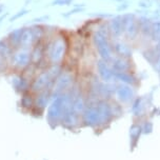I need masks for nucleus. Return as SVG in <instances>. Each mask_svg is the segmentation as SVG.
<instances>
[{
	"label": "nucleus",
	"mask_w": 160,
	"mask_h": 160,
	"mask_svg": "<svg viewBox=\"0 0 160 160\" xmlns=\"http://www.w3.org/2000/svg\"><path fill=\"white\" fill-rule=\"evenodd\" d=\"M112 48L114 56L122 57V58L131 59L133 55L132 47L130 45L128 41L122 39H112Z\"/></svg>",
	"instance_id": "nucleus-13"
},
{
	"label": "nucleus",
	"mask_w": 160,
	"mask_h": 160,
	"mask_svg": "<svg viewBox=\"0 0 160 160\" xmlns=\"http://www.w3.org/2000/svg\"><path fill=\"white\" fill-rule=\"evenodd\" d=\"M30 13V10L28 8H21V10H19L18 12H16V13H14V15L11 17L10 20L8 21L11 22V23H13V22H15L17 21V20H19V19H21L22 17H24L25 15H28V14Z\"/></svg>",
	"instance_id": "nucleus-24"
},
{
	"label": "nucleus",
	"mask_w": 160,
	"mask_h": 160,
	"mask_svg": "<svg viewBox=\"0 0 160 160\" xmlns=\"http://www.w3.org/2000/svg\"><path fill=\"white\" fill-rule=\"evenodd\" d=\"M71 94L70 92L62 93L54 97L47 108V120L52 127L62 123L71 111Z\"/></svg>",
	"instance_id": "nucleus-2"
},
{
	"label": "nucleus",
	"mask_w": 160,
	"mask_h": 160,
	"mask_svg": "<svg viewBox=\"0 0 160 160\" xmlns=\"http://www.w3.org/2000/svg\"><path fill=\"white\" fill-rule=\"evenodd\" d=\"M76 83V75L75 72L71 68H67L64 65L63 71L56 79L55 84L52 90V99L54 97L60 95L70 91L74 84Z\"/></svg>",
	"instance_id": "nucleus-4"
},
{
	"label": "nucleus",
	"mask_w": 160,
	"mask_h": 160,
	"mask_svg": "<svg viewBox=\"0 0 160 160\" xmlns=\"http://www.w3.org/2000/svg\"><path fill=\"white\" fill-rule=\"evenodd\" d=\"M137 5L140 10L148 11L152 10L155 7V0H138L137 1Z\"/></svg>",
	"instance_id": "nucleus-23"
},
{
	"label": "nucleus",
	"mask_w": 160,
	"mask_h": 160,
	"mask_svg": "<svg viewBox=\"0 0 160 160\" xmlns=\"http://www.w3.org/2000/svg\"><path fill=\"white\" fill-rule=\"evenodd\" d=\"M92 43L99 58L110 63L114 58V53L112 48V39L108 31L107 21L103 22V24L98 27L97 30L93 32Z\"/></svg>",
	"instance_id": "nucleus-3"
},
{
	"label": "nucleus",
	"mask_w": 160,
	"mask_h": 160,
	"mask_svg": "<svg viewBox=\"0 0 160 160\" xmlns=\"http://www.w3.org/2000/svg\"><path fill=\"white\" fill-rule=\"evenodd\" d=\"M95 67L98 78L102 82H105V83H114L115 82V73H114L108 62H105L104 60L98 58L96 60Z\"/></svg>",
	"instance_id": "nucleus-8"
},
{
	"label": "nucleus",
	"mask_w": 160,
	"mask_h": 160,
	"mask_svg": "<svg viewBox=\"0 0 160 160\" xmlns=\"http://www.w3.org/2000/svg\"><path fill=\"white\" fill-rule=\"evenodd\" d=\"M28 1H30V2H31V0H25V3H27V4H28Z\"/></svg>",
	"instance_id": "nucleus-33"
},
{
	"label": "nucleus",
	"mask_w": 160,
	"mask_h": 160,
	"mask_svg": "<svg viewBox=\"0 0 160 160\" xmlns=\"http://www.w3.org/2000/svg\"><path fill=\"white\" fill-rule=\"evenodd\" d=\"M155 7H156V10L160 13V2L156 1V0H155Z\"/></svg>",
	"instance_id": "nucleus-31"
},
{
	"label": "nucleus",
	"mask_w": 160,
	"mask_h": 160,
	"mask_svg": "<svg viewBox=\"0 0 160 160\" xmlns=\"http://www.w3.org/2000/svg\"><path fill=\"white\" fill-rule=\"evenodd\" d=\"M130 8V4H128V1H124L123 2H121V3H119L118 4V7H117V12H124V11H127L128 8Z\"/></svg>",
	"instance_id": "nucleus-28"
},
{
	"label": "nucleus",
	"mask_w": 160,
	"mask_h": 160,
	"mask_svg": "<svg viewBox=\"0 0 160 160\" xmlns=\"http://www.w3.org/2000/svg\"><path fill=\"white\" fill-rule=\"evenodd\" d=\"M14 51L15 50L11 47V44L8 42L5 37L0 39V58L8 62V65H10V59L13 56Z\"/></svg>",
	"instance_id": "nucleus-19"
},
{
	"label": "nucleus",
	"mask_w": 160,
	"mask_h": 160,
	"mask_svg": "<svg viewBox=\"0 0 160 160\" xmlns=\"http://www.w3.org/2000/svg\"><path fill=\"white\" fill-rule=\"evenodd\" d=\"M114 95L120 103H130L135 99V91L132 85L124 83H117Z\"/></svg>",
	"instance_id": "nucleus-9"
},
{
	"label": "nucleus",
	"mask_w": 160,
	"mask_h": 160,
	"mask_svg": "<svg viewBox=\"0 0 160 160\" xmlns=\"http://www.w3.org/2000/svg\"><path fill=\"white\" fill-rule=\"evenodd\" d=\"M111 68L115 73H127L132 70V61L128 58L114 56L112 61L110 62Z\"/></svg>",
	"instance_id": "nucleus-15"
},
{
	"label": "nucleus",
	"mask_w": 160,
	"mask_h": 160,
	"mask_svg": "<svg viewBox=\"0 0 160 160\" xmlns=\"http://www.w3.org/2000/svg\"><path fill=\"white\" fill-rule=\"evenodd\" d=\"M36 43H37L36 37L32 28V25H30V27H23V32H22V35H21V44H20V48H30L31 50Z\"/></svg>",
	"instance_id": "nucleus-16"
},
{
	"label": "nucleus",
	"mask_w": 160,
	"mask_h": 160,
	"mask_svg": "<svg viewBox=\"0 0 160 160\" xmlns=\"http://www.w3.org/2000/svg\"><path fill=\"white\" fill-rule=\"evenodd\" d=\"M22 32H23V27L16 28H14V30L10 31L8 35L5 36V39L8 40V42L11 44V47H12L14 50H17V48H20Z\"/></svg>",
	"instance_id": "nucleus-18"
},
{
	"label": "nucleus",
	"mask_w": 160,
	"mask_h": 160,
	"mask_svg": "<svg viewBox=\"0 0 160 160\" xmlns=\"http://www.w3.org/2000/svg\"><path fill=\"white\" fill-rule=\"evenodd\" d=\"M97 110H98V125L108 123L114 115V108L108 102V100H99L97 102Z\"/></svg>",
	"instance_id": "nucleus-12"
},
{
	"label": "nucleus",
	"mask_w": 160,
	"mask_h": 160,
	"mask_svg": "<svg viewBox=\"0 0 160 160\" xmlns=\"http://www.w3.org/2000/svg\"><path fill=\"white\" fill-rule=\"evenodd\" d=\"M141 98H136L133 100V105H132V112L135 116L141 115L142 111H143V103H142Z\"/></svg>",
	"instance_id": "nucleus-22"
},
{
	"label": "nucleus",
	"mask_w": 160,
	"mask_h": 160,
	"mask_svg": "<svg viewBox=\"0 0 160 160\" xmlns=\"http://www.w3.org/2000/svg\"><path fill=\"white\" fill-rule=\"evenodd\" d=\"M73 0H54L51 3V5H59V7H63V5H71Z\"/></svg>",
	"instance_id": "nucleus-27"
},
{
	"label": "nucleus",
	"mask_w": 160,
	"mask_h": 160,
	"mask_svg": "<svg viewBox=\"0 0 160 160\" xmlns=\"http://www.w3.org/2000/svg\"><path fill=\"white\" fill-rule=\"evenodd\" d=\"M35 103V95L32 92H27L21 94L19 98V107L24 112L32 113Z\"/></svg>",
	"instance_id": "nucleus-17"
},
{
	"label": "nucleus",
	"mask_w": 160,
	"mask_h": 160,
	"mask_svg": "<svg viewBox=\"0 0 160 160\" xmlns=\"http://www.w3.org/2000/svg\"><path fill=\"white\" fill-rule=\"evenodd\" d=\"M32 64L30 48H19L14 51L10 59V70L14 73H21Z\"/></svg>",
	"instance_id": "nucleus-5"
},
{
	"label": "nucleus",
	"mask_w": 160,
	"mask_h": 160,
	"mask_svg": "<svg viewBox=\"0 0 160 160\" xmlns=\"http://www.w3.org/2000/svg\"><path fill=\"white\" fill-rule=\"evenodd\" d=\"M4 13H7V4L0 3V16L3 15Z\"/></svg>",
	"instance_id": "nucleus-29"
},
{
	"label": "nucleus",
	"mask_w": 160,
	"mask_h": 160,
	"mask_svg": "<svg viewBox=\"0 0 160 160\" xmlns=\"http://www.w3.org/2000/svg\"><path fill=\"white\" fill-rule=\"evenodd\" d=\"M50 20V15H42L39 17H35L31 20V23L32 24H42L43 22H47Z\"/></svg>",
	"instance_id": "nucleus-26"
},
{
	"label": "nucleus",
	"mask_w": 160,
	"mask_h": 160,
	"mask_svg": "<svg viewBox=\"0 0 160 160\" xmlns=\"http://www.w3.org/2000/svg\"><path fill=\"white\" fill-rule=\"evenodd\" d=\"M107 24L111 39H121L123 37L122 15L111 16V18L107 20Z\"/></svg>",
	"instance_id": "nucleus-10"
},
{
	"label": "nucleus",
	"mask_w": 160,
	"mask_h": 160,
	"mask_svg": "<svg viewBox=\"0 0 160 160\" xmlns=\"http://www.w3.org/2000/svg\"><path fill=\"white\" fill-rule=\"evenodd\" d=\"M34 95H35V103H34V108L31 114H36V116H40L47 111L48 104L52 101V91H42Z\"/></svg>",
	"instance_id": "nucleus-7"
},
{
	"label": "nucleus",
	"mask_w": 160,
	"mask_h": 160,
	"mask_svg": "<svg viewBox=\"0 0 160 160\" xmlns=\"http://www.w3.org/2000/svg\"><path fill=\"white\" fill-rule=\"evenodd\" d=\"M151 41L154 43L160 42V20L153 21V28H152V35H151Z\"/></svg>",
	"instance_id": "nucleus-21"
},
{
	"label": "nucleus",
	"mask_w": 160,
	"mask_h": 160,
	"mask_svg": "<svg viewBox=\"0 0 160 160\" xmlns=\"http://www.w3.org/2000/svg\"><path fill=\"white\" fill-rule=\"evenodd\" d=\"M68 52V37L61 32L44 40V54L48 64H64Z\"/></svg>",
	"instance_id": "nucleus-1"
},
{
	"label": "nucleus",
	"mask_w": 160,
	"mask_h": 160,
	"mask_svg": "<svg viewBox=\"0 0 160 160\" xmlns=\"http://www.w3.org/2000/svg\"><path fill=\"white\" fill-rule=\"evenodd\" d=\"M138 24H139V38L150 40L151 41L153 20H151L147 16H139Z\"/></svg>",
	"instance_id": "nucleus-14"
},
{
	"label": "nucleus",
	"mask_w": 160,
	"mask_h": 160,
	"mask_svg": "<svg viewBox=\"0 0 160 160\" xmlns=\"http://www.w3.org/2000/svg\"><path fill=\"white\" fill-rule=\"evenodd\" d=\"M115 73V72H114ZM115 82L118 83H124L134 87L136 83V78L131 72L127 73H115Z\"/></svg>",
	"instance_id": "nucleus-20"
},
{
	"label": "nucleus",
	"mask_w": 160,
	"mask_h": 160,
	"mask_svg": "<svg viewBox=\"0 0 160 160\" xmlns=\"http://www.w3.org/2000/svg\"><path fill=\"white\" fill-rule=\"evenodd\" d=\"M113 1H116V2H118V3H121V2H123L124 0H113Z\"/></svg>",
	"instance_id": "nucleus-32"
},
{
	"label": "nucleus",
	"mask_w": 160,
	"mask_h": 160,
	"mask_svg": "<svg viewBox=\"0 0 160 160\" xmlns=\"http://www.w3.org/2000/svg\"><path fill=\"white\" fill-rule=\"evenodd\" d=\"M8 16V12H7V13H4L3 15H1V16H0V25L2 24V22L4 21L5 18H7Z\"/></svg>",
	"instance_id": "nucleus-30"
},
{
	"label": "nucleus",
	"mask_w": 160,
	"mask_h": 160,
	"mask_svg": "<svg viewBox=\"0 0 160 160\" xmlns=\"http://www.w3.org/2000/svg\"><path fill=\"white\" fill-rule=\"evenodd\" d=\"M123 24V38L128 42H134L139 38V24L138 17L134 13L122 15Z\"/></svg>",
	"instance_id": "nucleus-6"
},
{
	"label": "nucleus",
	"mask_w": 160,
	"mask_h": 160,
	"mask_svg": "<svg viewBox=\"0 0 160 160\" xmlns=\"http://www.w3.org/2000/svg\"><path fill=\"white\" fill-rule=\"evenodd\" d=\"M141 131H142L141 127H139V125H137V124H134L133 127L131 128V130H130L131 138L134 139V140H136L139 137L140 134H141Z\"/></svg>",
	"instance_id": "nucleus-25"
},
{
	"label": "nucleus",
	"mask_w": 160,
	"mask_h": 160,
	"mask_svg": "<svg viewBox=\"0 0 160 160\" xmlns=\"http://www.w3.org/2000/svg\"><path fill=\"white\" fill-rule=\"evenodd\" d=\"M31 81L30 79L24 76L23 73H14V75L11 78V84L16 93L19 95L24 94L27 92H30L31 88Z\"/></svg>",
	"instance_id": "nucleus-11"
}]
</instances>
